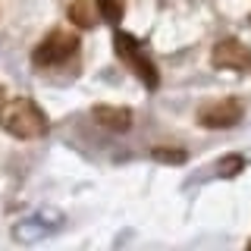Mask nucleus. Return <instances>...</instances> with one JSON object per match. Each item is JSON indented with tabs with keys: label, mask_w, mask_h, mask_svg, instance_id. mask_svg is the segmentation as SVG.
I'll list each match as a JSON object with an SVG mask.
<instances>
[{
	"label": "nucleus",
	"mask_w": 251,
	"mask_h": 251,
	"mask_svg": "<svg viewBox=\"0 0 251 251\" xmlns=\"http://www.w3.org/2000/svg\"><path fill=\"white\" fill-rule=\"evenodd\" d=\"M0 126L16 138H41L47 132V116L31 98L0 100Z\"/></svg>",
	"instance_id": "1"
},
{
	"label": "nucleus",
	"mask_w": 251,
	"mask_h": 251,
	"mask_svg": "<svg viewBox=\"0 0 251 251\" xmlns=\"http://www.w3.org/2000/svg\"><path fill=\"white\" fill-rule=\"evenodd\" d=\"M75 53H78V35L75 31L53 28L50 35L35 47L31 60H35V66H41V69H57V66H66Z\"/></svg>",
	"instance_id": "2"
},
{
	"label": "nucleus",
	"mask_w": 251,
	"mask_h": 251,
	"mask_svg": "<svg viewBox=\"0 0 251 251\" xmlns=\"http://www.w3.org/2000/svg\"><path fill=\"white\" fill-rule=\"evenodd\" d=\"M113 47H116V53H120V60L141 78V82H145V88H157V85H160V78H157V66L151 63V57L141 50V44L132 35L116 31V35H113Z\"/></svg>",
	"instance_id": "3"
},
{
	"label": "nucleus",
	"mask_w": 251,
	"mask_h": 251,
	"mask_svg": "<svg viewBox=\"0 0 251 251\" xmlns=\"http://www.w3.org/2000/svg\"><path fill=\"white\" fill-rule=\"evenodd\" d=\"M242 100L239 98H220V100H210L198 110V123L207 126V129H229L242 120Z\"/></svg>",
	"instance_id": "4"
},
{
	"label": "nucleus",
	"mask_w": 251,
	"mask_h": 251,
	"mask_svg": "<svg viewBox=\"0 0 251 251\" xmlns=\"http://www.w3.org/2000/svg\"><path fill=\"white\" fill-rule=\"evenodd\" d=\"M210 60H214V66H220V69H248L251 66V50L239 38H226V41H220L214 47Z\"/></svg>",
	"instance_id": "5"
},
{
	"label": "nucleus",
	"mask_w": 251,
	"mask_h": 251,
	"mask_svg": "<svg viewBox=\"0 0 251 251\" xmlns=\"http://www.w3.org/2000/svg\"><path fill=\"white\" fill-rule=\"evenodd\" d=\"M94 120L113 132H126L132 126V113L126 107H94Z\"/></svg>",
	"instance_id": "6"
},
{
	"label": "nucleus",
	"mask_w": 251,
	"mask_h": 251,
	"mask_svg": "<svg viewBox=\"0 0 251 251\" xmlns=\"http://www.w3.org/2000/svg\"><path fill=\"white\" fill-rule=\"evenodd\" d=\"M88 6H91V0H75V3L69 6V19H73L75 25H82V28H91L94 25V13Z\"/></svg>",
	"instance_id": "7"
},
{
	"label": "nucleus",
	"mask_w": 251,
	"mask_h": 251,
	"mask_svg": "<svg viewBox=\"0 0 251 251\" xmlns=\"http://www.w3.org/2000/svg\"><path fill=\"white\" fill-rule=\"evenodd\" d=\"M94 6H98V13L104 16L110 25H120V19H123V0H94Z\"/></svg>",
	"instance_id": "8"
},
{
	"label": "nucleus",
	"mask_w": 251,
	"mask_h": 251,
	"mask_svg": "<svg viewBox=\"0 0 251 251\" xmlns=\"http://www.w3.org/2000/svg\"><path fill=\"white\" fill-rule=\"evenodd\" d=\"M248 248H251V239H248Z\"/></svg>",
	"instance_id": "9"
}]
</instances>
